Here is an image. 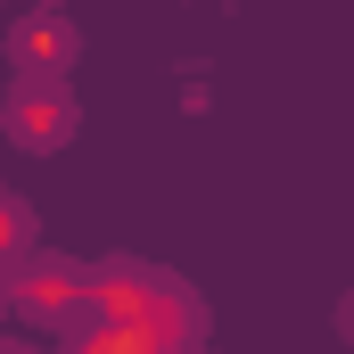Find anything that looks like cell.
<instances>
[{
    "label": "cell",
    "instance_id": "5b68a950",
    "mask_svg": "<svg viewBox=\"0 0 354 354\" xmlns=\"http://www.w3.org/2000/svg\"><path fill=\"white\" fill-rule=\"evenodd\" d=\"M0 354H25V346H0Z\"/></svg>",
    "mask_w": 354,
    "mask_h": 354
},
{
    "label": "cell",
    "instance_id": "6da1fadb",
    "mask_svg": "<svg viewBox=\"0 0 354 354\" xmlns=\"http://www.w3.org/2000/svg\"><path fill=\"white\" fill-rule=\"evenodd\" d=\"M0 124H8V140H17V149L50 157V149H66V140H75L83 107H75V91H66V83H41V75H17V91H8V107H0Z\"/></svg>",
    "mask_w": 354,
    "mask_h": 354
},
{
    "label": "cell",
    "instance_id": "277c9868",
    "mask_svg": "<svg viewBox=\"0 0 354 354\" xmlns=\"http://www.w3.org/2000/svg\"><path fill=\"white\" fill-rule=\"evenodd\" d=\"M25 239H33V223H25V214H17V206H0V256H17V248H25Z\"/></svg>",
    "mask_w": 354,
    "mask_h": 354
},
{
    "label": "cell",
    "instance_id": "7a4b0ae2",
    "mask_svg": "<svg viewBox=\"0 0 354 354\" xmlns=\"http://www.w3.org/2000/svg\"><path fill=\"white\" fill-rule=\"evenodd\" d=\"M75 58H83V33H75V17H66V8L33 0V8L8 25V66H17V75L66 83V66H75Z\"/></svg>",
    "mask_w": 354,
    "mask_h": 354
},
{
    "label": "cell",
    "instance_id": "3957f363",
    "mask_svg": "<svg viewBox=\"0 0 354 354\" xmlns=\"http://www.w3.org/2000/svg\"><path fill=\"white\" fill-rule=\"evenodd\" d=\"M66 354H165V346L124 313H91L83 330H66Z\"/></svg>",
    "mask_w": 354,
    "mask_h": 354
},
{
    "label": "cell",
    "instance_id": "8992f818",
    "mask_svg": "<svg viewBox=\"0 0 354 354\" xmlns=\"http://www.w3.org/2000/svg\"><path fill=\"white\" fill-rule=\"evenodd\" d=\"M50 8H58V0H50Z\"/></svg>",
    "mask_w": 354,
    "mask_h": 354
}]
</instances>
